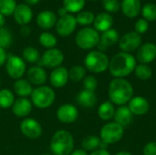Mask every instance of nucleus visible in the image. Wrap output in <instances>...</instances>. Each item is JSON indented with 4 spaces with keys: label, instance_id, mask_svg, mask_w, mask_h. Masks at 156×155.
Segmentation results:
<instances>
[{
    "label": "nucleus",
    "instance_id": "obj_1",
    "mask_svg": "<svg viewBox=\"0 0 156 155\" xmlns=\"http://www.w3.org/2000/svg\"><path fill=\"white\" fill-rule=\"evenodd\" d=\"M108 94L112 103L123 106L133 97V88L125 79L115 78L109 85Z\"/></svg>",
    "mask_w": 156,
    "mask_h": 155
},
{
    "label": "nucleus",
    "instance_id": "obj_2",
    "mask_svg": "<svg viewBox=\"0 0 156 155\" xmlns=\"http://www.w3.org/2000/svg\"><path fill=\"white\" fill-rule=\"evenodd\" d=\"M136 68L135 58L131 53L120 52L114 55L110 60L109 70L114 78L124 79L134 71Z\"/></svg>",
    "mask_w": 156,
    "mask_h": 155
},
{
    "label": "nucleus",
    "instance_id": "obj_3",
    "mask_svg": "<svg viewBox=\"0 0 156 155\" xmlns=\"http://www.w3.org/2000/svg\"><path fill=\"white\" fill-rule=\"evenodd\" d=\"M74 139L66 130L56 132L50 141V151L54 155H69L73 152Z\"/></svg>",
    "mask_w": 156,
    "mask_h": 155
},
{
    "label": "nucleus",
    "instance_id": "obj_4",
    "mask_svg": "<svg viewBox=\"0 0 156 155\" xmlns=\"http://www.w3.org/2000/svg\"><path fill=\"white\" fill-rule=\"evenodd\" d=\"M110 60L107 55L99 50L89 52L84 58V66L92 73H102L109 69Z\"/></svg>",
    "mask_w": 156,
    "mask_h": 155
},
{
    "label": "nucleus",
    "instance_id": "obj_5",
    "mask_svg": "<svg viewBox=\"0 0 156 155\" xmlns=\"http://www.w3.org/2000/svg\"><path fill=\"white\" fill-rule=\"evenodd\" d=\"M56 94L48 86H39L33 90L31 94L32 104L38 109H47L55 101Z\"/></svg>",
    "mask_w": 156,
    "mask_h": 155
},
{
    "label": "nucleus",
    "instance_id": "obj_6",
    "mask_svg": "<svg viewBox=\"0 0 156 155\" xmlns=\"http://www.w3.org/2000/svg\"><path fill=\"white\" fill-rule=\"evenodd\" d=\"M101 40L99 32L92 27L81 28L76 36V44L81 49H91L98 46Z\"/></svg>",
    "mask_w": 156,
    "mask_h": 155
},
{
    "label": "nucleus",
    "instance_id": "obj_7",
    "mask_svg": "<svg viewBox=\"0 0 156 155\" xmlns=\"http://www.w3.org/2000/svg\"><path fill=\"white\" fill-rule=\"evenodd\" d=\"M123 133L124 128L116 122H109L101 129L100 138L101 142L109 145L120 142L123 136Z\"/></svg>",
    "mask_w": 156,
    "mask_h": 155
},
{
    "label": "nucleus",
    "instance_id": "obj_8",
    "mask_svg": "<svg viewBox=\"0 0 156 155\" xmlns=\"http://www.w3.org/2000/svg\"><path fill=\"white\" fill-rule=\"evenodd\" d=\"M5 69L10 78L19 79L26 72L25 60L18 56L9 55L7 56V60L5 62Z\"/></svg>",
    "mask_w": 156,
    "mask_h": 155
},
{
    "label": "nucleus",
    "instance_id": "obj_9",
    "mask_svg": "<svg viewBox=\"0 0 156 155\" xmlns=\"http://www.w3.org/2000/svg\"><path fill=\"white\" fill-rule=\"evenodd\" d=\"M64 60V55L60 49L58 48H49L44 52L40 57L38 61L39 67H46L48 69H56L60 67Z\"/></svg>",
    "mask_w": 156,
    "mask_h": 155
},
{
    "label": "nucleus",
    "instance_id": "obj_10",
    "mask_svg": "<svg viewBox=\"0 0 156 155\" xmlns=\"http://www.w3.org/2000/svg\"><path fill=\"white\" fill-rule=\"evenodd\" d=\"M119 47L122 52L130 53L138 49L142 45V37L135 31L124 34L119 40Z\"/></svg>",
    "mask_w": 156,
    "mask_h": 155
},
{
    "label": "nucleus",
    "instance_id": "obj_11",
    "mask_svg": "<svg viewBox=\"0 0 156 155\" xmlns=\"http://www.w3.org/2000/svg\"><path fill=\"white\" fill-rule=\"evenodd\" d=\"M76 17L71 14H67L60 16L56 23V31L61 37H68L71 35L77 26Z\"/></svg>",
    "mask_w": 156,
    "mask_h": 155
},
{
    "label": "nucleus",
    "instance_id": "obj_12",
    "mask_svg": "<svg viewBox=\"0 0 156 155\" xmlns=\"http://www.w3.org/2000/svg\"><path fill=\"white\" fill-rule=\"evenodd\" d=\"M20 132L29 139H37L42 134V127L40 123L32 118H26L20 123Z\"/></svg>",
    "mask_w": 156,
    "mask_h": 155
},
{
    "label": "nucleus",
    "instance_id": "obj_13",
    "mask_svg": "<svg viewBox=\"0 0 156 155\" xmlns=\"http://www.w3.org/2000/svg\"><path fill=\"white\" fill-rule=\"evenodd\" d=\"M79 117L78 109L69 103L61 105L57 111V118L63 123H72Z\"/></svg>",
    "mask_w": 156,
    "mask_h": 155
},
{
    "label": "nucleus",
    "instance_id": "obj_14",
    "mask_svg": "<svg viewBox=\"0 0 156 155\" xmlns=\"http://www.w3.org/2000/svg\"><path fill=\"white\" fill-rule=\"evenodd\" d=\"M136 58L141 64H149L156 58V45L154 43H144L138 48Z\"/></svg>",
    "mask_w": 156,
    "mask_h": 155
},
{
    "label": "nucleus",
    "instance_id": "obj_15",
    "mask_svg": "<svg viewBox=\"0 0 156 155\" xmlns=\"http://www.w3.org/2000/svg\"><path fill=\"white\" fill-rule=\"evenodd\" d=\"M128 108L130 109L133 115L142 116L149 111L150 103L145 98L141 96H135L133 97L128 102Z\"/></svg>",
    "mask_w": 156,
    "mask_h": 155
},
{
    "label": "nucleus",
    "instance_id": "obj_16",
    "mask_svg": "<svg viewBox=\"0 0 156 155\" xmlns=\"http://www.w3.org/2000/svg\"><path fill=\"white\" fill-rule=\"evenodd\" d=\"M69 70L65 67H58L54 69L49 76V82L54 88L64 87L69 80Z\"/></svg>",
    "mask_w": 156,
    "mask_h": 155
},
{
    "label": "nucleus",
    "instance_id": "obj_17",
    "mask_svg": "<svg viewBox=\"0 0 156 155\" xmlns=\"http://www.w3.org/2000/svg\"><path fill=\"white\" fill-rule=\"evenodd\" d=\"M13 15L16 22L21 26H27L32 20L33 17L32 9L27 4L16 5Z\"/></svg>",
    "mask_w": 156,
    "mask_h": 155
},
{
    "label": "nucleus",
    "instance_id": "obj_18",
    "mask_svg": "<svg viewBox=\"0 0 156 155\" xmlns=\"http://www.w3.org/2000/svg\"><path fill=\"white\" fill-rule=\"evenodd\" d=\"M33 104L27 98H19L15 100L12 106V112L19 118L28 116L32 111Z\"/></svg>",
    "mask_w": 156,
    "mask_h": 155
},
{
    "label": "nucleus",
    "instance_id": "obj_19",
    "mask_svg": "<svg viewBox=\"0 0 156 155\" xmlns=\"http://www.w3.org/2000/svg\"><path fill=\"white\" fill-rule=\"evenodd\" d=\"M27 76L28 79V81L36 86H43V84L47 81L48 79V75L46 70L39 66H34L31 67L27 72Z\"/></svg>",
    "mask_w": 156,
    "mask_h": 155
},
{
    "label": "nucleus",
    "instance_id": "obj_20",
    "mask_svg": "<svg viewBox=\"0 0 156 155\" xmlns=\"http://www.w3.org/2000/svg\"><path fill=\"white\" fill-rule=\"evenodd\" d=\"M121 9L125 16L133 18L141 13V0H122L121 3Z\"/></svg>",
    "mask_w": 156,
    "mask_h": 155
},
{
    "label": "nucleus",
    "instance_id": "obj_21",
    "mask_svg": "<svg viewBox=\"0 0 156 155\" xmlns=\"http://www.w3.org/2000/svg\"><path fill=\"white\" fill-rule=\"evenodd\" d=\"M94 28L98 32H105L112 28L113 25V18L111 14L107 12H102L98 14L93 21Z\"/></svg>",
    "mask_w": 156,
    "mask_h": 155
},
{
    "label": "nucleus",
    "instance_id": "obj_22",
    "mask_svg": "<svg viewBox=\"0 0 156 155\" xmlns=\"http://www.w3.org/2000/svg\"><path fill=\"white\" fill-rule=\"evenodd\" d=\"M133 113L131 112L130 109L128 108V106H120L114 113V120L117 124L121 125L122 128H125L127 126H129L132 122H133Z\"/></svg>",
    "mask_w": 156,
    "mask_h": 155
},
{
    "label": "nucleus",
    "instance_id": "obj_23",
    "mask_svg": "<svg viewBox=\"0 0 156 155\" xmlns=\"http://www.w3.org/2000/svg\"><path fill=\"white\" fill-rule=\"evenodd\" d=\"M57 23V16L55 13L49 10L41 11L37 17V24L40 28L49 29L53 27Z\"/></svg>",
    "mask_w": 156,
    "mask_h": 155
},
{
    "label": "nucleus",
    "instance_id": "obj_24",
    "mask_svg": "<svg viewBox=\"0 0 156 155\" xmlns=\"http://www.w3.org/2000/svg\"><path fill=\"white\" fill-rule=\"evenodd\" d=\"M13 88L15 93L20 98H27L28 96H31L32 91L34 90L32 84L27 79H16L14 82Z\"/></svg>",
    "mask_w": 156,
    "mask_h": 155
},
{
    "label": "nucleus",
    "instance_id": "obj_25",
    "mask_svg": "<svg viewBox=\"0 0 156 155\" xmlns=\"http://www.w3.org/2000/svg\"><path fill=\"white\" fill-rule=\"evenodd\" d=\"M77 102L84 108H92L97 103V96L95 92L83 90L77 95Z\"/></svg>",
    "mask_w": 156,
    "mask_h": 155
},
{
    "label": "nucleus",
    "instance_id": "obj_26",
    "mask_svg": "<svg viewBox=\"0 0 156 155\" xmlns=\"http://www.w3.org/2000/svg\"><path fill=\"white\" fill-rule=\"evenodd\" d=\"M119 40H120V37L117 30L111 28L101 34L100 43H101L103 46H105L108 48L109 47H112L116 43H118Z\"/></svg>",
    "mask_w": 156,
    "mask_h": 155
},
{
    "label": "nucleus",
    "instance_id": "obj_27",
    "mask_svg": "<svg viewBox=\"0 0 156 155\" xmlns=\"http://www.w3.org/2000/svg\"><path fill=\"white\" fill-rule=\"evenodd\" d=\"M115 111L113 103L111 101H104L99 107L98 115L102 121H110L114 117Z\"/></svg>",
    "mask_w": 156,
    "mask_h": 155
},
{
    "label": "nucleus",
    "instance_id": "obj_28",
    "mask_svg": "<svg viewBox=\"0 0 156 155\" xmlns=\"http://www.w3.org/2000/svg\"><path fill=\"white\" fill-rule=\"evenodd\" d=\"M101 142V138H99L95 135H89L82 140L81 146H82L83 150L86 152L87 151L94 152V151L100 149Z\"/></svg>",
    "mask_w": 156,
    "mask_h": 155
},
{
    "label": "nucleus",
    "instance_id": "obj_29",
    "mask_svg": "<svg viewBox=\"0 0 156 155\" xmlns=\"http://www.w3.org/2000/svg\"><path fill=\"white\" fill-rule=\"evenodd\" d=\"M15 102L14 93L8 89L0 90V108L7 109L13 106Z\"/></svg>",
    "mask_w": 156,
    "mask_h": 155
},
{
    "label": "nucleus",
    "instance_id": "obj_30",
    "mask_svg": "<svg viewBox=\"0 0 156 155\" xmlns=\"http://www.w3.org/2000/svg\"><path fill=\"white\" fill-rule=\"evenodd\" d=\"M86 77V69L80 65L73 66L69 70V79L73 82H80Z\"/></svg>",
    "mask_w": 156,
    "mask_h": 155
},
{
    "label": "nucleus",
    "instance_id": "obj_31",
    "mask_svg": "<svg viewBox=\"0 0 156 155\" xmlns=\"http://www.w3.org/2000/svg\"><path fill=\"white\" fill-rule=\"evenodd\" d=\"M141 13L143 18L148 22L156 20V5L154 3H146L142 6Z\"/></svg>",
    "mask_w": 156,
    "mask_h": 155
},
{
    "label": "nucleus",
    "instance_id": "obj_32",
    "mask_svg": "<svg viewBox=\"0 0 156 155\" xmlns=\"http://www.w3.org/2000/svg\"><path fill=\"white\" fill-rule=\"evenodd\" d=\"M134 72L135 76L143 81L150 79L153 76V70L147 64H139L136 66Z\"/></svg>",
    "mask_w": 156,
    "mask_h": 155
},
{
    "label": "nucleus",
    "instance_id": "obj_33",
    "mask_svg": "<svg viewBox=\"0 0 156 155\" xmlns=\"http://www.w3.org/2000/svg\"><path fill=\"white\" fill-rule=\"evenodd\" d=\"M23 58L29 63H38L40 59V55L38 50L34 47H27L23 49Z\"/></svg>",
    "mask_w": 156,
    "mask_h": 155
},
{
    "label": "nucleus",
    "instance_id": "obj_34",
    "mask_svg": "<svg viewBox=\"0 0 156 155\" xmlns=\"http://www.w3.org/2000/svg\"><path fill=\"white\" fill-rule=\"evenodd\" d=\"M85 2L86 0H63V6L68 12L77 13L83 9Z\"/></svg>",
    "mask_w": 156,
    "mask_h": 155
},
{
    "label": "nucleus",
    "instance_id": "obj_35",
    "mask_svg": "<svg viewBox=\"0 0 156 155\" xmlns=\"http://www.w3.org/2000/svg\"><path fill=\"white\" fill-rule=\"evenodd\" d=\"M39 43L41 46L47 48H54V47L57 45V38L54 35H52L49 32H43L39 36Z\"/></svg>",
    "mask_w": 156,
    "mask_h": 155
},
{
    "label": "nucleus",
    "instance_id": "obj_36",
    "mask_svg": "<svg viewBox=\"0 0 156 155\" xmlns=\"http://www.w3.org/2000/svg\"><path fill=\"white\" fill-rule=\"evenodd\" d=\"M95 16L90 11H80L76 16L77 23L81 26H89L93 23Z\"/></svg>",
    "mask_w": 156,
    "mask_h": 155
},
{
    "label": "nucleus",
    "instance_id": "obj_37",
    "mask_svg": "<svg viewBox=\"0 0 156 155\" xmlns=\"http://www.w3.org/2000/svg\"><path fill=\"white\" fill-rule=\"evenodd\" d=\"M16 7L15 0H0V13L3 16H10L14 14Z\"/></svg>",
    "mask_w": 156,
    "mask_h": 155
},
{
    "label": "nucleus",
    "instance_id": "obj_38",
    "mask_svg": "<svg viewBox=\"0 0 156 155\" xmlns=\"http://www.w3.org/2000/svg\"><path fill=\"white\" fill-rule=\"evenodd\" d=\"M12 41L13 37L11 32L5 27L0 28V47L5 49L11 46Z\"/></svg>",
    "mask_w": 156,
    "mask_h": 155
},
{
    "label": "nucleus",
    "instance_id": "obj_39",
    "mask_svg": "<svg viewBox=\"0 0 156 155\" xmlns=\"http://www.w3.org/2000/svg\"><path fill=\"white\" fill-rule=\"evenodd\" d=\"M102 6L107 13H117L121 9L119 0H102Z\"/></svg>",
    "mask_w": 156,
    "mask_h": 155
},
{
    "label": "nucleus",
    "instance_id": "obj_40",
    "mask_svg": "<svg viewBox=\"0 0 156 155\" xmlns=\"http://www.w3.org/2000/svg\"><path fill=\"white\" fill-rule=\"evenodd\" d=\"M83 87H84V90H86L95 92V90L98 87L97 79L91 75L86 76L83 79Z\"/></svg>",
    "mask_w": 156,
    "mask_h": 155
},
{
    "label": "nucleus",
    "instance_id": "obj_41",
    "mask_svg": "<svg viewBox=\"0 0 156 155\" xmlns=\"http://www.w3.org/2000/svg\"><path fill=\"white\" fill-rule=\"evenodd\" d=\"M148 29H149V22L144 18L138 19L134 24V31L139 35L146 33Z\"/></svg>",
    "mask_w": 156,
    "mask_h": 155
},
{
    "label": "nucleus",
    "instance_id": "obj_42",
    "mask_svg": "<svg viewBox=\"0 0 156 155\" xmlns=\"http://www.w3.org/2000/svg\"><path fill=\"white\" fill-rule=\"evenodd\" d=\"M144 155H156V142L146 143L143 150Z\"/></svg>",
    "mask_w": 156,
    "mask_h": 155
},
{
    "label": "nucleus",
    "instance_id": "obj_43",
    "mask_svg": "<svg viewBox=\"0 0 156 155\" xmlns=\"http://www.w3.org/2000/svg\"><path fill=\"white\" fill-rule=\"evenodd\" d=\"M7 60V54L5 52V49L0 47V67L5 64Z\"/></svg>",
    "mask_w": 156,
    "mask_h": 155
},
{
    "label": "nucleus",
    "instance_id": "obj_44",
    "mask_svg": "<svg viewBox=\"0 0 156 155\" xmlns=\"http://www.w3.org/2000/svg\"><path fill=\"white\" fill-rule=\"evenodd\" d=\"M31 33V30L30 28L27 26H22L21 28H20V34L23 36V37H27L29 36Z\"/></svg>",
    "mask_w": 156,
    "mask_h": 155
},
{
    "label": "nucleus",
    "instance_id": "obj_45",
    "mask_svg": "<svg viewBox=\"0 0 156 155\" xmlns=\"http://www.w3.org/2000/svg\"><path fill=\"white\" fill-rule=\"evenodd\" d=\"M90 155H111L106 149H98L94 152H91Z\"/></svg>",
    "mask_w": 156,
    "mask_h": 155
},
{
    "label": "nucleus",
    "instance_id": "obj_46",
    "mask_svg": "<svg viewBox=\"0 0 156 155\" xmlns=\"http://www.w3.org/2000/svg\"><path fill=\"white\" fill-rule=\"evenodd\" d=\"M69 155H88V153L83 149H78V150L73 151Z\"/></svg>",
    "mask_w": 156,
    "mask_h": 155
},
{
    "label": "nucleus",
    "instance_id": "obj_47",
    "mask_svg": "<svg viewBox=\"0 0 156 155\" xmlns=\"http://www.w3.org/2000/svg\"><path fill=\"white\" fill-rule=\"evenodd\" d=\"M58 15H59L60 16H65V15L68 14V11L66 10V8H65L64 6H62V7H60V8L58 10Z\"/></svg>",
    "mask_w": 156,
    "mask_h": 155
},
{
    "label": "nucleus",
    "instance_id": "obj_48",
    "mask_svg": "<svg viewBox=\"0 0 156 155\" xmlns=\"http://www.w3.org/2000/svg\"><path fill=\"white\" fill-rule=\"evenodd\" d=\"M39 1L40 0H25V2L27 5H34L36 4H37Z\"/></svg>",
    "mask_w": 156,
    "mask_h": 155
},
{
    "label": "nucleus",
    "instance_id": "obj_49",
    "mask_svg": "<svg viewBox=\"0 0 156 155\" xmlns=\"http://www.w3.org/2000/svg\"><path fill=\"white\" fill-rule=\"evenodd\" d=\"M5 16L0 13V28H2L3 26H4V25H5Z\"/></svg>",
    "mask_w": 156,
    "mask_h": 155
},
{
    "label": "nucleus",
    "instance_id": "obj_50",
    "mask_svg": "<svg viewBox=\"0 0 156 155\" xmlns=\"http://www.w3.org/2000/svg\"><path fill=\"white\" fill-rule=\"evenodd\" d=\"M115 155H133L130 152L127 151H122V152H118L117 153H115Z\"/></svg>",
    "mask_w": 156,
    "mask_h": 155
},
{
    "label": "nucleus",
    "instance_id": "obj_51",
    "mask_svg": "<svg viewBox=\"0 0 156 155\" xmlns=\"http://www.w3.org/2000/svg\"><path fill=\"white\" fill-rule=\"evenodd\" d=\"M42 155H51L50 153H44V154H42Z\"/></svg>",
    "mask_w": 156,
    "mask_h": 155
},
{
    "label": "nucleus",
    "instance_id": "obj_52",
    "mask_svg": "<svg viewBox=\"0 0 156 155\" xmlns=\"http://www.w3.org/2000/svg\"><path fill=\"white\" fill-rule=\"evenodd\" d=\"M0 86H1V79H0Z\"/></svg>",
    "mask_w": 156,
    "mask_h": 155
},
{
    "label": "nucleus",
    "instance_id": "obj_53",
    "mask_svg": "<svg viewBox=\"0 0 156 155\" xmlns=\"http://www.w3.org/2000/svg\"><path fill=\"white\" fill-rule=\"evenodd\" d=\"M90 1H96V0H90Z\"/></svg>",
    "mask_w": 156,
    "mask_h": 155
},
{
    "label": "nucleus",
    "instance_id": "obj_54",
    "mask_svg": "<svg viewBox=\"0 0 156 155\" xmlns=\"http://www.w3.org/2000/svg\"><path fill=\"white\" fill-rule=\"evenodd\" d=\"M18 155H26V154H18Z\"/></svg>",
    "mask_w": 156,
    "mask_h": 155
}]
</instances>
